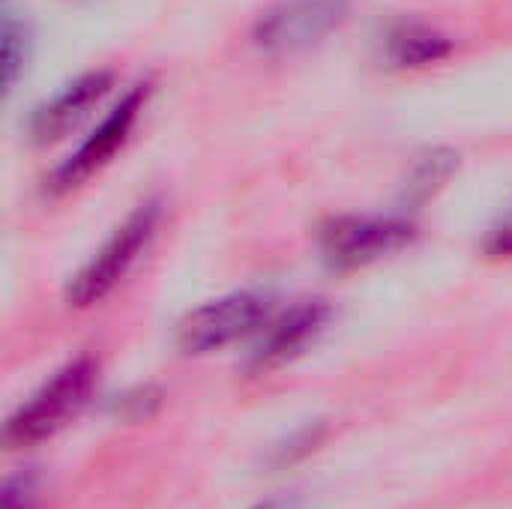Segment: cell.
I'll return each instance as SVG.
<instances>
[{
	"label": "cell",
	"mask_w": 512,
	"mask_h": 509,
	"mask_svg": "<svg viewBox=\"0 0 512 509\" xmlns=\"http://www.w3.org/2000/svg\"><path fill=\"white\" fill-rule=\"evenodd\" d=\"M99 384V363L81 354L60 366L9 420L3 429V444L9 450H30L63 432L90 402Z\"/></svg>",
	"instance_id": "cell-1"
},
{
	"label": "cell",
	"mask_w": 512,
	"mask_h": 509,
	"mask_svg": "<svg viewBox=\"0 0 512 509\" xmlns=\"http://www.w3.org/2000/svg\"><path fill=\"white\" fill-rule=\"evenodd\" d=\"M159 216H162V204L144 201L126 216V222L120 228H114V234L102 243V249L69 282L66 300L72 309H90V306L102 303L129 276L135 261L150 246Z\"/></svg>",
	"instance_id": "cell-2"
},
{
	"label": "cell",
	"mask_w": 512,
	"mask_h": 509,
	"mask_svg": "<svg viewBox=\"0 0 512 509\" xmlns=\"http://www.w3.org/2000/svg\"><path fill=\"white\" fill-rule=\"evenodd\" d=\"M270 318V300L255 291H234L192 309L177 327V348L189 357L222 351L252 333Z\"/></svg>",
	"instance_id": "cell-3"
},
{
	"label": "cell",
	"mask_w": 512,
	"mask_h": 509,
	"mask_svg": "<svg viewBox=\"0 0 512 509\" xmlns=\"http://www.w3.org/2000/svg\"><path fill=\"white\" fill-rule=\"evenodd\" d=\"M351 0H279L255 24V45L270 57L315 48L348 21Z\"/></svg>",
	"instance_id": "cell-4"
},
{
	"label": "cell",
	"mask_w": 512,
	"mask_h": 509,
	"mask_svg": "<svg viewBox=\"0 0 512 509\" xmlns=\"http://www.w3.org/2000/svg\"><path fill=\"white\" fill-rule=\"evenodd\" d=\"M414 237V222L402 216H336L321 228V255L336 270H357L405 249Z\"/></svg>",
	"instance_id": "cell-5"
},
{
	"label": "cell",
	"mask_w": 512,
	"mask_h": 509,
	"mask_svg": "<svg viewBox=\"0 0 512 509\" xmlns=\"http://www.w3.org/2000/svg\"><path fill=\"white\" fill-rule=\"evenodd\" d=\"M147 96H150V84H147V81L129 87V90L123 93V99L102 117V123L81 141V147H78L69 159H63V162L57 165V171H54L51 180H48L51 192H57V195L72 192V189H78L81 183H87L93 174H99V171L117 156V150L126 144L132 126H135V120H138V114H141L144 105H147Z\"/></svg>",
	"instance_id": "cell-6"
},
{
	"label": "cell",
	"mask_w": 512,
	"mask_h": 509,
	"mask_svg": "<svg viewBox=\"0 0 512 509\" xmlns=\"http://www.w3.org/2000/svg\"><path fill=\"white\" fill-rule=\"evenodd\" d=\"M114 75L105 69L87 72L81 78H75L72 84H66L60 93H54L45 105H39L33 111L30 120V135L36 144H51L60 141L69 129L78 126V120L105 99V93L111 90Z\"/></svg>",
	"instance_id": "cell-7"
},
{
	"label": "cell",
	"mask_w": 512,
	"mask_h": 509,
	"mask_svg": "<svg viewBox=\"0 0 512 509\" xmlns=\"http://www.w3.org/2000/svg\"><path fill=\"white\" fill-rule=\"evenodd\" d=\"M327 321H330V306L324 300H303V303H297L294 309L279 315L273 324H267V333H264L258 351L252 357V363L261 366V369L288 363L309 342H315L321 336Z\"/></svg>",
	"instance_id": "cell-8"
},
{
	"label": "cell",
	"mask_w": 512,
	"mask_h": 509,
	"mask_svg": "<svg viewBox=\"0 0 512 509\" xmlns=\"http://www.w3.org/2000/svg\"><path fill=\"white\" fill-rule=\"evenodd\" d=\"M453 51V39L426 21H399L390 27L384 54L396 69H420L444 60Z\"/></svg>",
	"instance_id": "cell-9"
},
{
	"label": "cell",
	"mask_w": 512,
	"mask_h": 509,
	"mask_svg": "<svg viewBox=\"0 0 512 509\" xmlns=\"http://www.w3.org/2000/svg\"><path fill=\"white\" fill-rule=\"evenodd\" d=\"M24 66V27L12 18L3 21V78L15 84L18 69Z\"/></svg>",
	"instance_id": "cell-10"
},
{
	"label": "cell",
	"mask_w": 512,
	"mask_h": 509,
	"mask_svg": "<svg viewBox=\"0 0 512 509\" xmlns=\"http://www.w3.org/2000/svg\"><path fill=\"white\" fill-rule=\"evenodd\" d=\"M0 509H36V480L30 474H15L3 483Z\"/></svg>",
	"instance_id": "cell-11"
},
{
	"label": "cell",
	"mask_w": 512,
	"mask_h": 509,
	"mask_svg": "<svg viewBox=\"0 0 512 509\" xmlns=\"http://www.w3.org/2000/svg\"><path fill=\"white\" fill-rule=\"evenodd\" d=\"M483 252L489 258H512V204L510 210L489 228Z\"/></svg>",
	"instance_id": "cell-12"
},
{
	"label": "cell",
	"mask_w": 512,
	"mask_h": 509,
	"mask_svg": "<svg viewBox=\"0 0 512 509\" xmlns=\"http://www.w3.org/2000/svg\"><path fill=\"white\" fill-rule=\"evenodd\" d=\"M255 509H300L294 501H288V498H276V501H267V504H258Z\"/></svg>",
	"instance_id": "cell-13"
}]
</instances>
